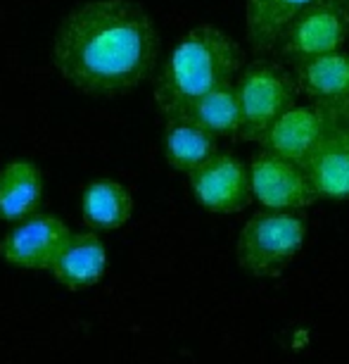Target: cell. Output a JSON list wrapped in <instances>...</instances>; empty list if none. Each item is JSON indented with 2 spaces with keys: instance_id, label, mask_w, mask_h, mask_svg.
Segmentation results:
<instances>
[{
  "instance_id": "6da1fadb",
  "label": "cell",
  "mask_w": 349,
  "mask_h": 364,
  "mask_svg": "<svg viewBox=\"0 0 349 364\" xmlns=\"http://www.w3.org/2000/svg\"><path fill=\"white\" fill-rule=\"evenodd\" d=\"M50 58L72 88L91 98H116L153 74L160 31L140 3L88 0L60 22Z\"/></svg>"
},
{
  "instance_id": "7a4b0ae2",
  "label": "cell",
  "mask_w": 349,
  "mask_h": 364,
  "mask_svg": "<svg viewBox=\"0 0 349 364\" xmlns=\"http://www.w3.org/2000/svg\"><path fill=\"white\" fill-rule=\"evenodd\" d=\"M245 65V53L236 38L214 24L193 26L162 65L155 81L160 112L176 117L200 95L233 84Z\"/></svg>"
},
{
  "instance_id": "3957f363",
  "label": "cell",
  "mask_w": 349,
  "mask_h": 364,
  "mask_svg": "<svg viewBox=\"0 0 349 364\" xmlns=\"http://www.w3.org/2000/svg\"><path fill=\"white\" fill-rule=\"evenodd\" d=\"M240 105V132L245 141H259L280 114L297 105L295 74L280 60L257 58L245 63L233 81Z\"/></svg>"
},
{
  "instance_id": "277c9868",
  "label": "cell",
  "mask_w": 349,
  "mask_h": 364,
  "mask_svg": "<svg viewBox=\"0 0 349 364\" xmlns=\"http://www.w3.org/2000/svg\"><path fill=\"white\" fill-rule=\"evenodd\" d=\"M304 238L306 222L299 212H257L238 236V262L252 277H278L302 250Z\"/></svg>"
},
{
  "instance_id": "5b68a950",
  "label": "cell",
  "mask_w": 349,
  "mask_h": 364,
  "mask_svg": "<svg viewBox=\"0 0 349 364\" xmlns=\"http://www.w3.org/2000/svg\"><path fill=\"white\" fill-rule=\"evenodd\" d=\"M349 41V0H311L285 26L273 50L280 63L295 65L299 60L333 50H342Z\"/></svg>"
},
{
  "instance_id": "8992f818",
  "label": "cell",
  "mask_w": 349,
  "mask_h": 364,
  "mask_svg": "<svg viewBox=\"0 0 349 364\" xmlns=\"http://www.w3.org/2000/svg\"><path fill=\"white\" fill-rule=\"evenodd\" d=\"M250 188L266 210L302 212L318 200L309 176L299 162L259 150L250 162Z\"/></svg>"
},
{
  "instance_id": "52a82bcc",
  "label": "cell",
  "mask_w": 349,
  "mask_h": 364,
  "mask_svg": "<svg viewBox=\"0 0 349 364\" xmlns=\"http://www.w3.org/2000/svg\"><path fill=\"white\" fill-rule=\"evenodd\" d=\"M190 191L204 210L216 215L240 212L252 200L250 169L233 153H216L190 171Z\"/></svg>"
},
{
  "instance_id": "ba28073f",
  "label": "cell",
  "mask_w": 349,
  "mask_h": 364,
  "mask_svg": "<svg viewBox=\"0 0 349 364\" xmlns=\"http://www.w3.org/2000/svg\"><path fill=\"white\" fill-rule=\"evenodd\" d=\"M299 95L345 119L349 112V50H333L290 65Z\"/></svg>"
},
{
  "instance_id": "9c48e42d",
  "label": "cell",
  "mask_w": 349,
  "mask_h": 364,
  "mask_svg": "<svg viewBox=\"0 0 349 364\" xmlns=\"http://www.w3.org/2000/svg\"><path fill=\"white\" fill-rule=\"evenodd\" d=\"M72 229L52 215H31L17 222L0 243L5 262L22 269H50Z\"/></svg>"
},
{
  "instance_id": "30bf717a",
  "label": "cell",
  "mask_w": 349,
  "mask_h": 364,
  "mask_svg": "<svg viewBox=\"0 0 349 364\" xmlns=\"http://www.w3.org/2000/svg\"><path fill=\"white\" fill-rule=\"evenodd\" d=\"M338 122L342 119L311 105V102L309 105H292L266 129V134L259 139V143L269 153L304 164L306 157L311 155V150L328 134V129L338 124Z\"/></svg>"
},
{
  "instance_id": "8fae6325",
  "label": "cell",
  "mask_w": 349,
  "mask_h": 364,
  "mask_svg": "<svg viewBox=\"0 0 349 364\" xmlns=\"http://www.w3.org/2000/svg\"><path fill=\"white\" fill-rule=\"evenodd\" d=\"M304 171L309 176L318 198L347 200L349 198V124L345 119L328 129V134L304 160Z\"/></svg>"
},
{
  "instance_id": "7c38bea8",
  "label": "cell",
  "mask_w": 349,
  "mask_h": 364,
  "mask_svg": "<svg viewBox=\"0 0 349 364\" xmlns=\"http://www.w3.org/2000/svg\"><path fill=\"white\" fill-rule=\"evenodd\" d=\"M50 272L60 284L72 291L98 284L107 272L105 243L95 233H72L60 255L55 257Z\"/></svg>"
},
{
  "instance_id": "4fadbf2b",
  "label": "cell",
  "mask_w": 349,
  "mask_h": 364,
  "mask_svg": "<svg viewBox=\"0 0 349 364\" xmlns=\"http://www.w3.org/2000/svg\"><path fill=\"white\" fill-rule=\"evenodd\" d=\"M43 200V171L33 160L17 157L0 171V219L22 222Z\"/></svg>"
},
{
  "instance_id": "5bb4252c",
  "label": "cell",
  "mask_w": 349,
  "mask_h": 364,
  "mask_svg": "<svg viewBox=\"0 0 349 364\" xmlns=\"http://www.w3.org/2000/svg\"><path fill=\"white\" fill-rule=\"evenodd\" d=\"M311 0H245V33L257 55L273 53L280 33Z\"/></svg>"
},
{
  "instance_id": "9a60e30c",
  "label": "cell",
  "mask_w": 349,
  "mask_h": 364,
  "mask_svg": "<svg viewBox=\"0 0 349 364\" xmlns=\"http://www.w3.org/2000/svg\"><path fill=\"white\" fill-rule=\"evenodd\" d=\"M216 153V136L195 124L186 114L167 117L164 127V155L171 169L190 174L195 167Z\"/></svg>"
},
{
  "instance_id": "2e32d148",
  "label": "cell",
  "mask_w": 349,
  "mask_h": 364,
  "mask_svg": "<svg viewBox=\"0 0 349 364\" xmlns=\"http://www.w3.org/2000/svg\"><path fill=\"white\" fill-rule=\"evenodd\" d=\"M133 198L124 183L114 178H98L84 188L81 196V215L88 226L98 231H112L131 219Z\"/></svg>"
},
{
  "instance_id": "e0dca14e",
  "label": "cell",
  "mask_w": 349,
  "mask_h": 364,
  "mask_svg": "<svg viewBox=\"0 0 349 364\" xmlns=\"http://www.w3.org/2000/svg\"><path fill=\"white\" fill-rule=\"evenodd\" d=\"M181 114H186L195 124L207 129L216 139H221V136L231 139V136H238V132H240V105H238L233 84L218 86L214 91L200 95Z\"/></svg>"
},
{
  "instance_id": "ac0fdd59",
  "label": "cell",
  "mask_w": 349,
  "mask_h": 364,
  "mask_svg": "<svg viewBox=\"0 0 349 364\" xmlns=\"http://www.w3.org/2000/svg\"><path fill=\"white\" fill-rule=\"evenodd\" d=\"M345 122H347V124H349V112H347V117H345Z\"/></svg>"
},
{
  "instance_id": "d6986e66",
  "label": "cell",
  "mask_w": 349,
  "mask_h": 364,
  "mask_svg": "<svg viewBox=\"0 0 349 364\" xmlns=\"http://www.w3.org/2000/svg\"><path fill=\"white\" fill-rule=\"evenodd\" d=\"M347 43H349V41H347Z\"/></svg>"
}]
</instances>
